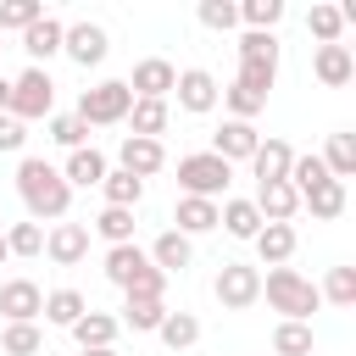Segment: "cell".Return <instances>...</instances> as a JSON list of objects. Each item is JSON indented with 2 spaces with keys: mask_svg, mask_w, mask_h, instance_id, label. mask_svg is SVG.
<instances>
[{
  "mask_svg": "<svg viewBox=\"0 0 356 356\" xmlns=\"http://www.w3.org/2000/svg\"><path fill=\"white\" fill-rule=\"evenodd\" d=\"M17 195L28 206V222H61L72 206V189L61 178V167H50L44 156H22L17 167Z\"/></svg>",
  "mask_w": 356,
  "mask_h": 356,
  "instance_id": "6da1fadb",
  "label": "cell"
},
{
  "mask_svg": "<svg viewBox=\"0 0 356 356\" xmlns=\"http://www.w3.org/2000/svg\"><path fill=\"white\" fill-rule=\"evenodd\" d=\"M261 295H267L273 312H284V323H306V317L323 306V300H317V284L300 278L295 267H273V273L261 278Z\"/></svg>",
  "mask_w": 356,
  "mask_h": 356,
  "instance_id": "7a4b0ae2",
  "label": "cell"
},
{
  "mask_svg": "<svg viewBox=\"0 0 356 356\" xmlns=\"http://www.w3.org/2000/svg\"><path fill=\"white\" fill-rule=\"evenodd\" d=\"M228 184H234V167H228L222 156H211V150L178 156V189H184V195H195V200H217V195H228Z\"/></svg>",
  "mask_w": 356,
  "mask_h": 356,
  "instance_id": "3957f363",
  "label": "cell"
},
{
  "mask_svg": "<svg viewBox=\"0 0 356 356\" xmlns=\"http://www.w3.org/2000/svg\"><path fill=\"white\" fill-rule=\"evenodd\" d=\"M128 106H134V89L122 78H106V83H95V89L78 95V111L72 117L83 128H106V122H128Z\"/></svg>",
  "mask_w": 356,
  "mask_h": 356,
  "instance_id": "277c9868",
  "label": "cell"
},
{
  "mask_svg": "<svg viewBox=\"0 0 356 356\" xmlns=\"http://www.w3.org/2000/svg\"><path fill=\"white\" fill-rule=\"evenodd\" d=\"M50 106H56V83H50L44 67H28V72L11 78V111L6 117L28 122V117H50Z\"/></svg>",
  "mask_w": 356,
  "mask_h": 356,
  "instance_id": "5b68a950",
  "label": "cell"
},
{
  "mask_svg": "<svg viewBox=\"0 0 356 356\" xmlns=\"http://www.w3.org/2000/svg\"><path fill=\"white\" fill-rule=\"evenodd\" d=\"M217 300H222V312H245V306H256L261 300V273L256 267H245V261H222V273H217Z\"/></svg>",
  "mask_w": 356,
  "mask_h": 356,
  "instance_id": "8992f818",
  "label": "cell"
},
{
  "mask_svg": "<svg viewBox=\"0 0 356 356\" xmlns=\"http://www.w3.org/2000/svg\"><path fill=\"white\" fill-rule=\"evenodd\" d=\"M106 50H111V39H106L100 22H67V33H61V56H72L78 67H100Z\"/></svg>",
  "mask_w": 356,
  "mask_h": 356,
  "instance_id": "52a82bcc",
  "label": "cell"
},
{
  "mask_svg": "<svg viewBox=\"0 0 356 356\" xmlns=\"http://www.w3.org/2000/svg\"><path fill=\"white\" fill-rule=\"evenodd\" d=\"M172 95H178V106H184V111L206 117V111L217 106V95H222V89H217V78H211L206 67H184V72L172 78Z\"/></svg>",
  "mask_w": 356,
  "mask_h": 356,
  "instance_id": "ba28073f",
  "label": "cell"
},
{
  "mask_svg": "<svg viewBox=\"0 0 356 356\" xmlns=\"http://www.w3.org/2000/svg\"><path fill=\"white\" fill-rule=\"evenodd\" d=\"M172 78H178V67H172V61L145 56V61L134 67V78H122V83L134 89V100H167V95H172Z\"/></svg>",
  "mask_w": 356,
  "mask_h": 356,
  "instance_id": "9c48e42d",
  "label": "cell"
},
{
  "mask_svg": "<svg viewBox=\"0 0 356 356\" xmlns=\"http://www.w3.org/2000/svg\"><path fill=\"white\" fill-rule=\"evenodd\" d=\"M0 312H6V323H39L44 289L33 278H11V284H0Z\"/></svg>",
  "mask_w": 356,
  "mask_h": 356,
  "instance_id": "30bf717a",
  "label": "cell"
},
{
  "mask_svg": "<svg viewBox=\"0 0 356 356\" xmlns=\"http://www.w3.org/2000/svg\"><path fill=\"white\" fill-rule=\"evenodd\" d=\"M256 145H261L256 122H234V117H228V122L211 134V156H222L228 167H234V161H250V156H256Z\"/></svg>",
  "mask_w": 356,
  "mask_h": 356,
  "instance_id": "8fae6325",
  "label": "cell"
},
{
  "mask_svg": "<svg viewBox=\"0 0 356 356\" xmlns=\"http://www.w3.org/2000/svg\"><path fill=\"white\" fill-rule=\"evenodd\" d=\"M117 161H122V172H134V178L145 184V178H156V172L167 167V150H161V139H134V134H128V139L117 145Z\"/></svg>",
  "mask_w": 356,
  "mask_h": 356,
  "instance_id": "7c38bea8",
  "label": "cell"
},
{
  "mask_svg": "<svg viewBox=\"0 0 356 356\" xmlns=\"http://www.w3.org/2000/svg\"><path fill=\"white\" fill-rule=\"evenodd\" d=\"M44 256H50L56 267H78V261L89 256V228H83V222H56V228L44 234Z\"/></svg>",
  "mask_w": 356,
  "mask_h": 356,
  "instance_id": "4fadbf2b",
  "label": "cell"
},
{
  "mask_svg": "<svg viewBox=\"0 0 356 356\" xmlns=\"http://www.w3.org/2000/svg\"><path fill=\"white\" fill-rule=\"evenodd\" d=\"M145 256H150V267H156V273H167V278H172V273H184V267L195 261V239H184L178 228H167V234H156V245H150Z\"/></svg>",
  "mask_w": 356,
  "mask_h": 356,
  "instance_id": "5bb4252c",
  "label": "cell"
},
{
  "mask_svg": "<svg viewBox=\"0 0 356 356\" xmlns=\"http://www.w3.org/2000/svg\"><path fill=\"white\" fill-rule=\"evenodd\" d=\"M61 33H67V22L61 17H39L28 33H22V50H28V67H44L50 56H61Z\"/></svg>",
  "mask_w": 356,
  "mask_h": 356,
  "instance_id": "9a60e30c",
  "label": "cell"
},
{
  "mask_svg": "<svg viewBox=\"0 0 356 356\" xmlns=\"http://www.w3.org/2000/svg\"><path fill=\"white\" fill-rule=\"evenodd\" d=\"M312 72H317V83H328V89L350 83V78H356V56H350V44H317Z\"/></svg>",
  "mask_w": 356,
  "mask_h": 356,
  "instance_id": "2e32d148",
  "label": "cell"
},
{
  "mask_svg": "<svg viewBox=\"0 0 356 356\" xmlns=\"http://www.w3.org/2000/svg\"><path fill=\"white\" fill-rule=\"evenodd\" d=\"M111 167H106V156L95 150V145H83V150H67V167H61V178H67V189H100V178H106Z\"/></svg>",
  "mask_w": 356,
  "mask_h": 356,
  "instance_id": "e0dca14e",
  "label": "cell"
},
{
  "mask_svg": "<svg viewBox=\"0 0 356 356\" xmlns=\"http://www.w3.org/2000/svg\"><path fill=\"white\" fill-rule=\"evenodd\" d=\"M289 161H295V150H289L284 139H261V145H256V156H250L256 184H284V178H289Z\"/></svg>",
  "mask_w": 356,
  "mask_h": 356,
  "instance_id": "ac0fdd59",
  "label": "cell"
},
{
  "mask_svg": "<svg viewBox=\"0 0 356 356\" xmlns=\"http://www.w3.org/2000/svg\"><path fill=\"white\" fill-rule=\"evenodd\" d=\"M256 211H261V222H289L295 211H300V195L289 189V184H256V200H250Z\"/></svg>",
  "mask_w": 356,
  "mask_h": 356,
  "instance_id": "d6986e66",
  "label": "cell"
},
{
  "mask_svg": "<svg viewBox=\"0 0 356 356\" xmlns=\"http://www.w3.org/2000/svg\"><path fill=\"white\" fill-rule=\"evenodd\" d=\"M172 222H178V234H184V239H195V234H211V228H217V200L178 195V206H172Z\"/></svg>",
  "mask_w": 356,
  "mask_h": 356,
  "instance_id": "ffe728a7",
  "label": "cell"
},
{
  "mask_svg": "<svg viewBox=\"0 0 356 356\" xmlns=\"http://www.w3.org/2000/svg\"><path fill=\"white\" fill-rule=\"evenodd\" d=\"M67 334L78 339V350H111V339H117V317H111V312H83Z\"/></svg>",
  "mask_w": 356,
  "mask_h": 356,
  "instance_id": "44dd1931",
  "label": "cell"
},
{
  "mask_svg": "<svg viewBox=\"0 0 356 356\" xmlns=\"http://www.w3.org/2000/svg\"><path fill=\"white\" fill-rule=\"evenodd\" d=\"M250 245H256V256H261L267 267H284V261L295 256V228H289V222H261V234H256Z\"/></svg>",
  "mask_w": 356,
  "mask_h": 356,
  "instance_id": "7402d4cb",
  "label": "cell"
},
{
  "mask_svg": "<svg viewBox=\"0 0 356 356\" xmlns=\"http://www.w3.org/2000/svg\"><path fill=\"white\" fill-rule=\"evenodd\" d=\"M145 267H150V256H145L139 245H111V250H106V278H111L117 289H128Z\"/></svg>",
  "mask_w": 356,
  "mask_h": 356,
  "instance_id": "603a6c76",
  "label": "cell"
},
{
  "mask_svg": "<svg viewBox=\"0 0 356 356\" xmlns=\"http://www.w3.org/2000/svg\"><path fill=\"white\" fill-rule=\"evenodd\" d=\"M167 317V300H139V295H122V317L117 328H134V334H156Z\"/></svg>",
  "mask_w": 356,
  "mask_h": 356,
  "instance_id": "cb8c5ba5",
  "label": "cell"
},
{
  "mask_svg": "<svg viewBox=\"0 0 356 356\" xmlns=\"http://www.w3.org/2000/svg\"><path fill=\"white\" fill-rule=\"evenodd\" d=\"M167 100H134L128 106V128H134V139H161L167 134Z\"/></svg>",
  "mask_w": 356,
  "mask_h": 356,
  "instance_id": "d4e9b609",
  "label": "cell"
},
{
  "mask_svg": "<svg viewBox=\"0 0 356 356\" xmlns=\"http://www.w3.org/2000/svg\"><path fill=\"white\" fill-rule=\"evenodd\" d=\"M217 228H228L234 239H256L261 234V211L250 200H222L217 206Z\"/></svg>",
  "mask_w": 356,
  "mask_h": 356,
  "instance_id": "484cf974",
  "label": "cell"
},
{
  "mask_svg": "<svg viewBox=\"0 0 356 356\" xmlns=\"http://www.w3.org/2000/svg\"><path fill=\"white\" fill-rule=\"evenodd\" d=\"M83 312H89V300H83L78 289H50V295H44V312H39V317H44V323H56V328H72V323H78Z\"/></svg>",
  "mask_w": 356,
  "mask_h": 356,
  "instance_id": "4316f807",
  "label": "cell"
},
{
  "mask_svg": "<svg viewBox=\"0 0 356 356\" xmlns=\"http://www.w3.org/2000/svg\"><path fill=\"white\" fill-rule=\"evenodd\" d=\"M100 195H106V206H122V211H134V206L145 200V184H139L134 172H122V167H117V172H106V178H100Z\"/></svg>",
  "mask_w": 356,
  "mask_h": 356,
  "instance_id": "83f0119b",
  "label": "cell"
},
{
  "mask_svg": "<svg viewBox=\"0 0 356 356\" xmlns=\"http://www.w3.org/2000/svg\"><path fill=\"white\" fill-rule=\"evenodd\" d=\"M300 206H306L312 217H323V222H328V217H339V211H345V184H339V178H323L317 189H306V195H300Z\"/></svg>",
  "mask_w": 356,
  "mask_h": 356,
  "instance_id": "f1b7e54d",
  "label": "cell"
},
{
  "mask_svg": "<svg viewBox=\"0 0 356 356\" xmlns=\"http://www.w3.org/2000/svg\"><path fill=\"white\" fill-rule=\"evenodd\" d=\"M156 334H161V345H167V350H189V345L200 339V317H195V312H167Z\"/></svg>",
  "mask_w": 356,
  "mask_h": 356,
  "instance_id": "f546056e",
  "label": "cell"
},
{
  "mask_svg": "<svg viewBox=\"0 0 356 356\" xmlns=\"http://www.w3.org/2000/svg\"><path fill=\"white\" fill-rule=\"evenodd\" d=\"M89 228H95L106 245H134V211H122V206H106Z\"/></svg>",
  "mask_w": 356,
  "mask_h": 356,
  "instance_id": "4dcf8cb0",
  "label": "cell"
},
{
  "mask_svg": "<svg viewBox=\"0 0 356 356\" xmlns=\"http://www.w3.org/2000/svg\"><path fill=\"white\" fill-rule=\"evenodd\" d=\"M0 350H6V356H39V350H44V334H39V323H6V334H0Z\"/></svg>",
  "mask_w": 356,
  "mask_h": 356,
  "instance_id": "1f68e13d",
  "label": "cell"
},
{
  "mask_svg": "<svg viewBox=\"0 0 356 356\" xmlns=\"http://www.w3.org/2000/svg\"><path fill=\"white\" fill-rule=\"evenodd\" d=\"M239 22H245L250 33H273V28L284 22V0H245V6H239Z\"/></svg>",
  "mask_w": 356,
  "mask_h": 356,
  "instance_id": "d6a6232c",
  "label": "cell"
},
{
  "mask_svg": "<svg viewBox=\"0 0 356 356\" xmlns=\"http://www.w3.org/2000/svg\"><path fill=\"white\" fill-rule=\"evenodd\" d=\"M323 167H328V178H339V184H345V178L356 172V139H350V134H334V139H328V150H323Z\"/></svg>",
  "mask_w": 356,
  "mask_h": 356,
  "instance_id": "836d02e7",
  "label": "cell"
},
{
  "mask_svg": "<svg viewBox=\"0 0 356 356\" xmlns=\"http://www.w3.org/2000/svg\"><path fill=\"white\" fill-rule=\"evenodd\" d=\"M317 300H334V306H356V267H328Z\"/></svg>",
  "mask_w": 356,
  "mask_h": 356,
  "instance_id": "e575fe53",
  "label": "cell"
},
{
  "mask_svg": "<svg viewBox=\"0 0 356 356\" xmlns=\"http://www.w3.org/2000/svg\"><path fill=\"white\" fill-rule=\"evenodd\" d=\"M273 350L278 356H312V323H278L273 328Z\"/></svg>",
  "mask_w": 356,
  "mask_h": 356,
  "instance_id": "d590c367",
  "label": "cell"
},
{
  "mask_svg": "<svg viewBox=\"0 0 356 356\" xmlns=\"http://www.w3.org/2000/svg\"><path fill=\"white\" fill-rule=\"evenodd\" d=\"M39 17H44V6H39V0H6V6H0V39H6L11 28H17V33H28Z\"/></svg>",
  "mask_w": 356,
  "mask_h": 356,
  "instance_id": "8d00e7d4",
  "label": "cell"
},
{
  "mask_svg": "<svg viewBox=\"0 0 356 356\" xmlns=\"http://www.w3.org/2000/svg\"><path fill=\"white\" fill-rule=\"evenodd\" d=\"M323 178H328L323 156H295V161H289V178H284V184H289L295 195H306V189H317Z\"/></svg>",
  "mask_w": 356,
  "mask_h": 356,
  "instance_id": "74e56055",
  "label": "cell"
},
{
  "mask_svg": "<svg viewBox=\"0 0 356 356\" xmlns=\"http://www.w3.org/2000/svg\"><path fill=\"white\" fill-rule=\"evenodd\" d=\"M306 28L317 33V44H339V33H345V17H339V6H312Z\"/></svg>",
  "mask_w": 356,
  "mask_h": 356,
  "instance_id": "f35d334b",
  "label": "cell"
},
{
  "mask_svg": "<svg viewBox=\"0 0 356 356\" xmlns=\"http://www.w3.org/2000/svg\"><path fill=\"white\" fill-rule=\"evenodd\" d=\"M239 61L278 67V39H273V33H250V28H245V39H239Z\"/></svg>",
  "mask_w": 356,
  "mask_h": 356,
  "instance_id": "ab89813d",
  "label": "cell"
},
{
  "mask_svg": "<svg viewBox=\"0 0 356 356\" xmlns=\"http://www.w3.org/2000/svg\"><path fill=\"white\" fill-rule=\"evenodd\" d=\"M6 250L11 256H39L44 250V228L39 222H11L6 228Z\"/></svg>",
  "mask_w": 356,
  "mask_h": 356,
  "instance_id": "60d3db41",
  "label": "cell"
},
{
  "mask_svg": "<svg viewBox=\"0 0 356 356\" xmlns=\"http://www.w3.org/2000/svg\"><path fill=\"white\" fill-rule=\"evenodd\" d=\"M195 17H200V28L228 33V28L239 22V6H234V0H200V11H195Z\"/></svg>",
  "mask_w": 356,
  "mask_h": 356,
  "instance_id": "b9f144b4",
  "label": "cell"
},
{
  "mask_svg": "<svg viewBox=\"0 0 356 356\" xmlns=\"http://www.w3.org/2000/svg\"><path fill=\"white\" fill-rule=\"evenodd\" d=\"M217 100H222V106H228V111H234V122H250V117H256V111H261V106H267V100H261V95H250V89H239V83H228V89H222V95H217Z\"/></svg>",
  "mask_w": 356,
  "mask_h": 356,
  "instance_id": "7bdbcfd3",
  "label": "cell"
},
{
  "mask_svg": "<svg viewBox=\"0 0 356 356\" xmlns=\"http://www.w3.org/2000/svg\"><path fill=\"white\" fill-rule=\"evenodd\" d=\"M50 139H56L61 150H83V145H89V128L67 111V117H50Z\"/></svg>",
  "mask_w": 356,
  "mask_h": 356,
  "instance_id": "ee69618b",
  "label": "cell"
},
{
  "mask_svg": "<svg viewBox=\"0 0 356 356\" xmlns=\"http://www.w3.org/2000/svg\"><path fill=\"white\" fill-rule=\"evenodd\" d=\"M239 89H250V95H261L267 100V89L278 83V67H256V61H239V78H234Z\"/></svg>",
  "mask_w": 356,
  "mask_h": 356,
  "instance_id": "f6af8a7d",
  "label": "cell"
},
{
  "mask_svg": "<svg viewBox=\"0 0 356 356\" xmlns=\"http://www.w3.org/2000/svg\"><path fill=\"white\" fill-rule=\"evenodd\" d=\"M22 145H28V134H22V122H17V117H0V150H6V156H17Z\"/></svg>",
  "mask_w": 356,
  "mask_h": 356,
  "instance_id": "bcb514c9",
  "label": "cell"
},
{
  "mask_svg": "<svg viewBox=\"0 0 356 356\" xmlns=\"http://www.w3.org/2000/svg\"><path fill=\"white\" fill-rule=\"evenodd\" d=\"M11 111V78H0V117Z\"/></svg>",
  "mask_w": 356,
  "mask_h": 356,
  "instance_id": "7dc6e473",
  "label": "cell"
},
{
  "mask_svg": "<svg viewBox=\"0 0 356 356\" xmlns=\"http://www.w3.org/2000/svg\"><path fill=\"white\" fill-rule=\"evenodd\" d=\"M78 356H117V350H78Z\"/></svg>",
  "mask_w": 356,
  "mask_h": 356,
  "instance_id": "c3c4849f",
  "label": "cell"
},
{
  "mask_svg": "<svg viewBox=\"0 0 356 356\" xmlns=\"http://www.w3.org/2000/svg\"><path fill=\"white\" fill-rule=\"evenodd\" d=\"M6 256H11V250H6V228H0V261H6Z\"/></svg>",
  "mask_w": 356,
  "mask_h": 356,
  "instance_id": "681fc988",
  "label": "cell"
},
{
  "mask_svg": "<svg viewBox=\"0 0 356 356\" xmlns=\"http://www.w3.org/2000/svg\"><path fill=\"white\" fill-rule=\"evenodd\" d=\"M0 50H6V39H0Z\"/></svg>",
  "mask_w": 356,
  "mask_h": 356,
  "instance_id": "f907efd6",
  "label": "cell"
}]
</instances>
